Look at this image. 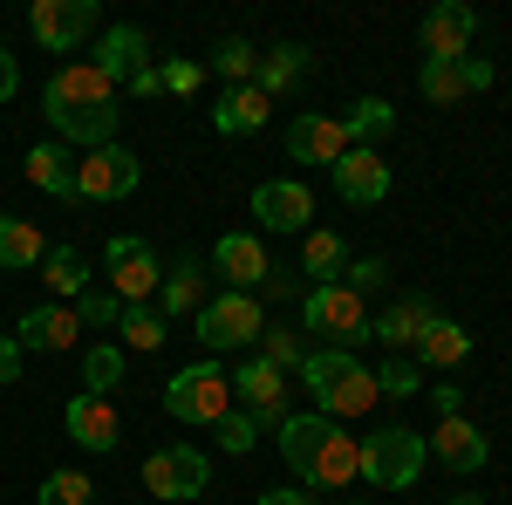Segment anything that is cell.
I'll use <instances>...</instances> for the list:
<instances>
[{"mask_svg": "<svg viewBox=\"0 0 512 505\" xmlns=\"http://www.w3.org/2000/svg\"><path fill=\"white\" fill-rule=\"evenodd\" d=\"M41 117L55 123V137L62 144H82V151H103V144H117V82L103 76L96 62H62L48 89H41Z\"/></svg>", "mask_w": 512, "mask_h": 505, "instance_id": "obj_1", "label": "cell"}, {"mask_svg": "<svg viewBox=\"0 0 512 505\" xmlns=\"http://www.w3.org/2000/svg\"><path fill=\"white\" fill-rule=\"evenodd\" d=\"M280 458L294 465L301 492H342L362 478V437H349L321 410H301V417L280 424Z\"/></svg>", "mask_w": 512, "mask_h": 505, "instance_id": "obj_2", "label": "cell"}, {"mask_svg": "<svg viewBox=\"0 0 512 505\" xmlns=\"http://www.w3.org/2000/svg\"><path fill=\"white\" fill-rule=\"evenodd\" d=\"M308 396H315L321 417H335V424H349V417H369L376 410V376L355 362L349 349H308V362L294 369Z\"/></svg>", "mask_w": 512, "mask_h": 505, "instance_id": "obj_3", "label": "cell"}, {"mask_svg": "<svg viewBox=\"0 0 512 505\" xmlns=\"http://www.w3.org/2000/svg\"><path fill=\"white\" fill-rule=\"evenodd\" d=\"M301 335H308V349H362V342H376L369 335V301L349 294L342 280H328V287H308L301 294Z\"/></svg>", "mask_w": 512, "mask_h": 505, "instance_id": "obj_4", "label": "cell"}, {"mask_svg": "<svg viewBox=\"0 0 512 505\" xmlns=\"http://www.w3.org/2000/svg\"><path fill=\"white\" fill-rule=\"evenodd\" d=\"M424 465H431V444H424L417 430L383 424L376 437H362V478H369L376 492H403V485H417Z\"/></svg>", "mask_w": 512, "mask_h": 505, "instance_id": "obj_5", "label": "cell"}, {"mask_svg": "<svg viewBox=\"0 0 512 505\" xmlns=\"http://www.w3.org/2000/svg\"><path fill=\"white\" fill-rule=\"evenodd\" d=\"M198 342L205 355H226V349H260V328H267V308H260V294H212L205 308L192 314Z\"/></svg>", "mask_w": 512, "mask_h": 505, "instance_id": "obj_6", "label": "cell"}, {"mask_svg": "<svg viewBox=\"0 0 512 505\" xmlns=\"http://www.w3.org/2000/svg\"><path fill=\"white\" fill-rule=\"evenodd\" d=\"M164 410H171L178 424H219V417L233 410V376H226L219 362H192V369H178V376L164 383Z\"/></svg>", "mask_w": 512, "mask_h": 505, "instance_id": "obj_7", "label": "cell"}, {"mask_svg": "<svg viewBox=\"0 0 512 505\" xmlns=\"http://www.w3.org/2000/svg\"><path fill=\"white\" fill-rule=\"evenodd\" d=\"M103 267H110V294H117L123 308H144V301L158 294V280H164L151 239H137V233H117V239H110Z\"/></svg>", "mask_w": 512, "mask_h": 505, "instance_id": "obj_8", "label": "cell"}, {"mask_svg": "<svg viewBox=\"0 0 512 505\" xmlns=\"http://www.w3.org/2000/svg\"><path fill=\"white\" fill-rule=\"evenodd\" d=\"M137 178H144V164H137V151H123V144H103V151H82L76 157V198H82V205L130 198V192H137Z\"/></svg>", "mask_w": 512, "mask_h": 505, "instance_id": "obj_9", "label": "cell"}, {"mask_svg": "<svg viewBox=\"0 0 512 505\" xmlns=\"http://www.w3.org/2000/svg\"><path fill=\"white\" fill-rule=\"evenodd\" d=\"M205 478H212V458H205L198 444H164V451L144 458V485H151V499L185 505V499L205 492Z\"/></svg>", "mask_w": 512, "mask_h": 505, "instance_id": "obj_10", "label": "cell"}, {"mask_svg": "<svg viewBox=\"0 0 512 505\" xmlns=\"http://www.w3.org/2000/svg\"><path fill=\"white\" fill-rule=\"evenodd\" d=\"M96 28H103L96 0H35V7H28V35H35L48 55H69V48H82Z\"/></svg>", "mask_w": 512, "mask_h": 505, "instance_id": "obj_11", "label": "cell"}, {"mask_svg": "<svg viewBox=\"0 0 512 505\" xmlns=\"http://www.w3.org/2000/svg\"><path fill=\"white\" fill-rule=\"evenodd\" d=\"M233 396H239V410H246L260 430L287 424V376H280L274 362H260V355L239 362V369H233Z\"/></svg>", "mask_w": 512, "mask_h": 505, "instance_id": "obj_12", "label": "cell"}, {"mask_svg": "<svg viewBox=\"0 0 512 505\" xmlns=\"http://www.w3.org/2000/svg\"><path fill=\"white\" fill-rule=\"evenodd\" d=\"M478 35V14L465 0H437L431 14L417 21V41H424V62H465Z\"/></svg>", "mask_w": 512, "mask_h": 505, "instance_id": "obj_13", "label": "cell"}, {"mask_svg": "<svg viewBox=\"0 0 512 505\" xmlns=\"http://www.w3.org/2000/svg\"><path fill=\"white\" fill-rule=\"evenodd\" d=\"M417 89H424V103L451 110V103L492 89V62H485V55H465V62H424V69H417Z\"/></svg>", "mask_w": 512, "mask_h": 505, "instance_id": "obj_14", "label": "cell"}, {"mask_svg": "<svg viewBox=\"0 0 512 505\" xmlns=\"http://www.w3.org/2000/svg\"><path fill=\"white\" fill-rule=\"evenodd\" d=\"M205 267L219 273L233 294H260V280L274 273V260H267L260 233H219V246H212V260H205Z\"/></svg>", "mask_w": 512, "mask_h": 505, "instance_id": "obj_15", "label": "cell"}, {"mask_svg": "<svg viewBox=\"0 0 512 505\" xmlns=\"http://www.w3.org/2000/svg\"><path fill=\"white\" fill-rule=\"evenodd\" d=\"M253 219H260L267 233H308L315 192H308L301 178H267V185H253Z\"/></svg>", "mask_w": 512, "mask_h": 505, "instance_id": "obj_16", "label": "cell"}, {"mask_svg": "<svg viewBox=\"0 0 512 505\" xmlns=\"http://www.w3.org/2000/svg\"><path fill=\"white\" fill-rule=\"evenodd\" d=\"M14 342H21V355H62L82 342V321H76V301H48V308H28L21 321H14Z\"/></svg>", "mask_w": 512, "mask_h": 505, "instance_id": "obj_17", "label": "cell"}, {"mask_svg": "<svg viewBox=\"0 0 512 505\" xmlns=\"http://www.w3.org/2000/svg\"><path fill=\"white\" fill-rule=\"evenodd\" d=\"M328 178H335V192H342V205H383L390 198V164H383V151H342L335 164H328Z\"/></svg>", "mask_w": 512, "mask_h": 505, "instance_id": "obj_18", "label": "cell"}, {"mask_svg": "<svg viewBox=\"0 0 512 505\" xmlns=\"http://www.w3.org/2000/svg\"><path fill=\"white\" fill-rule=\"evenodd\" d=\"M431 444V458L444 471H458V478H472V471H485V458H492V437L472 424V417H437V437H424Z\"/></svg>", "mask_w": 512, "mask_h": 505, "instance_id": "obj_19", "label": "cell"}, {"mask_svg": "<svg viewBox=\"0 0 512 505\" xmlns=\"http://www.w3.org/2000/svg\"><path fill=\"white\" fill-rule=\"evenodd\" d=\"M89 62H96V69L123 89L137 69H151V35H144L137 21H110V28L96 35V55H89Z\"/></svg>", "mask_w": 512, "mask_h": 505, "instance_id": "obj_20", "label": "cell"}, {"mask_svg": "<svg viewBox=\"0 0 512 505\" xmlns=\"http://www.w3.org/2000/svg\"><path fill=\"white\" fill-rule=\"evenodd\" d=\"M205 280H212V273H205V260H198V253H178V260H171V273L158 280V294H164L158 314H164V321H192V314L212 301V294H205Z\"/></svg>", "mask_w": 512, "mask_h": 505, "instance_id": "obj_21", "label": "cell"}, {"mask_svg": "<svg viewBox=\"0 0 512 505\" xmlns=\"http://www.w3.org/2000/svg\"><path fill=\"white\" fill-rule=\"evenodd\" d=\"M62 430L76 437L82 451H117V410H110V396H69V410H62Z\"/></svg>", "mask_w": 512, "mask_h": 505, "instance_id": "obj_22", "label": "cell"}, {"mask_svg": "<svg viewBox=\"0 0 512 505\" xmlns=\"http://www.w3.org/2000/svg\"><path fill=\"white\" fill-rule=\"evenodd\" d=\"M287 151L301 157V164H335V157L349 151V130H342V117H321V110H308V117L287 123Z\"/></svg>", "mask_w": 512, "mask_h": 505, "instance_id": "obj_23", "label": "cell"}, {"mask_svg": "<svg viewBox=\"0 0 512 505\" xmlns=\"http://www.w3.org/2000/svg\"><path fill=\"white\" fill-rule=\"evenodd\" d=\"M267 117H274V96H260L253 82L219 89V103H212V130L219 137H253V130H267Z\"/></svg>", "mask_w": 512, "mask_h": 505, "instance_id": "obj_24", "label": "cell"}, {"mask_svg": "<svg viewBox=\"0 0 512 505\" xmlns=\"http://www.w3.org/2000/svg\"><path fill=\"white\" fill-rule=\"evenodd\" d=\"M431 294H403L396 308L369 314V335L383 342V349H417V335H424V321H431Z\"/></svg>", "mask_w": 512, "mask_h": 505, "instance_id": "obj_25", "label": "cell"}, {"mask_svg": "<svg viewBox=\"0 0 512 505\" xmlns=\"http://www.w3.org/2000/svg\"><path fill=\"white\" fill-rule=\"evenodd\" d=\"M308 69H315V55H308L301 41H280L274 55H260L253 89H260V96H287V89H301V82H308Z\"/></svg>", "mask_w": 512, "mask_h": 505, "instance_id": "obj_26", "label": "cell"}, {"mask_svg": "<svg viewBox=\"0 0 512 505\" xmlns=\"http://www.w3.org/2000/svg\"><path fill=\"white\" fill-rule=\"evenodd\" d=\"M472 355V335L451 321V314H431L424 335H417V369H458Z\"/></svg>", "mask_w": 512, "mask_h": 505, "instance_id": "obj_27", "label": "cell"}, {"mask_svg": "<svg viewBox=\"0 0 512 505\" xmlns=\"http://www.w3.org/2000/svg\"><path fill=\"white\" fill-rule=\"evenodd\" d=\"M28 185L55 192V198H76V157L62 151V144H35L28 151Z\"/></svg>", "mask_w": 512, "mask_h": 505, "instance_id": "obj_28", "label": "cell"}, {"mask_svg": "<svg viewBox=\"0 0 512 505\" xmlns=\"http://www.w3.org/2000/svg\"><path fill=\"white\" fill-rule=\"evenodd\" d=\"M301 273H315V287H328V280H342L349 273V246H342V233H301Z\"/></svg>", "mask_w": 512, "mask_h": 505, "instance_id": "obj_29", "label": "cell"}, {"mask_svg": "<svg viewBox=\"0 0 512 505\" xmlns=\"http://www.w3.org/2000/svg\"><path fill=\"white\" fill-rule=\"evenodd\" d=\"M342 130H349V144H355V151H376V144H383V137L396 130V110L383 103V96H362V103H349Z\"/></svg>", "mask_w": 512, "mask_h": 505, "instance_id": "obj_30", "label": "cell"}, {"mask_svg": "<svg viewBox=\"0 0 512 505\" xmlns=\"http://www.w3.org/2000/svg\"><path fill=\"white\" fill-rule=\"evenodd\" d=\"M41 253H48V239L28 226V219H14V212H0V267L21 273V267H41Z\"/></svg>", "mask_w": 512, "mask_h": 505, "instance_id": "obj_31", "label": "cell"}, {"mask_svg": "<svg viewBox=\"0 0 512 505\" xmlns=\"http://www.w3.org/2000/svg\"><path fill=\"white\" fill-rule=\"evenodd\" d=\"M41 280H48L62 301H82V294H89V260H82L76 246H48V253H41Z\"/></svg>", "mask_w": 512, "mask_h": 505, "instance_id": "obj_32", "label": "cell"}, {"mask_svg": "<svg viewBox=\"0 0 512 505\" xmlns=\"http://www.w3.org/2000/svg\"><path fill=\"white\" fill-rule=\"evenodd\" d=\"M123 383V342H89L82 349V396H110Z\"/></svg>", "mask_w": 512, "mask_h": 505, "instance_id": "obj_33", "label": "cell"}, {"mask_svg": "<svg viewBox=\"0 0 512 505\" xmlns=\"http://www.w3.org/2000/svg\"><path fill=\"white\" fill-rule=\"evenodd\" d=\"M205 69H219V76L239 89V82H253V69H260V48H253L246 35H226L219 48H212V62H205Z\"/></svg>", "mask_w": 512, "mask_h": 505, "instance_id": "obj_34", "label": "cell"}, {"mask_svg": "<svg viewBox=\"0 0 512 505\" xmlns=\"http://www.w3.org/2000/svg\"><path fill=\"white\" fill-rule=\"evenodd\" d=\"M260 362H274L280 376L308 362V335L301 328H260Z\"/></svg>", "mask_w": 512, "mask_h": 505, "instance_id": "obj_35", "label": "cell"}, {"mask_svg": "<svg viewBox=\"0 0 512 505\" xmlns=\"http://www.w3.org/2000/svg\"><path fill=\"white\" fill-rule=\"evenodd\" d=\"M89 499H96L89 471H48L41 492H35V505H89Z\"/></svg>", "mask_w": 512, "mask_h": 505, "instance_id": "obj_36", "label": "cell"}, {"mask_svg": "<svg viewBox=\"0 0 512 505\" xmlns=\"http://www.w3.org/2000/svg\"><path fill=\"white\" fill-rule=\"evenodd\" d=\"M123 349H164V314L144 301V308H123Z\"/></svg>", "mask_w": 512, "mask_h": 505, "instance_id": "obj_37", "label": "cell"}, {"mask_svg": "<svg viewBox=\"0 0 512 505\" xmlns=\"http://www.w3.org/2000/svg\"><path fill=\"white\" fill-rule=\"evenodd\" d=\"M369 376H376V396H417V389H424V369H417V362H403V355H390V362H383V369H369Z\"/></svg>", "mask_w": 512, "mask_h": 505, "instance_id": "obj_38", "label": "cell"}, {"mask_svg": "<svg viewBox=\"0 0 512 505\" xmlns=\"http://www.w3.org/2000/svg\"><path fill=\"white\" fill-rule=\"evenodd\" d=\"M76 321H82V328H117V321H123V301L110 294V287H89V294L76 301Z\"/></svg>", "mask_w": 512, "mask_h": 505, "instance_id": "obj_39", "label": "cell"}, {"mask_svg": "<svg viewBox=\"0 0 512 505\" xmlns=\"http://www.w3.org/2000/svg\"><path fill=\"white\" fill-rule=\"evenodd\" d=\"M219 444H226V451H233V458H246V451H253V444H260V424H253V417H246V410H226V417H219Z\"/></svg>", "mask_w": 512, "mask_h": 505, "instance_id": "obj_40", "label": "cell"}, {"mask_svg": "<svg viewBox=\"0 0 512 505\" xmlns=\"http://www.w3.org/2000/svg\"><path fill=\"white\" fill-rule=\"evenodd\" d=\"M383 280H390V267H383L376 253H369V260H349V273H342V287H349V294H362V301H369Z\"/></svg>", "mask_w": 512, "mask_h": 505, "instance_id": "obj_41", "label": "cell"}, {"mask_svg": "<svg viewBox=\"0 0 512 505\" xmlns=\"http://www.w3.org/2000/svg\"><path fill=\"white\" fill-rule=\"evenodd\" d=\"M198 82H205V62H164V89L171 96H192Z\"/></svg>", "mask_w": 512, "mask_h": 505, "instance_id": "obj_42", "label": "cell"}, {"mask_svg": "<svg viewBox=\"0 0 512 505\" xmlns=\"http://www.w3.org/2000/svg\"><path fill=\"white\" fill-rule=\"evenodd\" d=\"M260 294H274V301H301V294H308V287H301V280H294V273H267V280H260Z\"/></svg>", "mask_w": 512, "mask_h": 505, "instance_id": "obj_43", "label": "cell"}, {"mask_svg": "<svg viewBox=\"0 0 512 505\" xmlns=\"http://www.w3.org/2000/svg\"><path fill=\"white\" fill-rule=\"evenodd\" d=\"M123 89H130V96H164V69L151 62V69H137V76L123 82Z\"/></svg>", "mask_w": 512, "mask_h": 505, "instance_id": "obj_44", "label": "cell"}, {"mask_svg": "<svg viewBox=\"0 0 512 505\" xmlns=\"http://www.w3.org/2000/svg\"><path fill=\"white\" fill-rule=\"evenodd\" d=\"M0 383H21V342L0 335Z\"/></svg>", "mask_w": 512, "mask_h": 505, "instance_id": "obj_45", "label": "cell"}, {"mask_svg": "<svg viewBox=\"0 0 512 505\" xmlns=\"http://www.w3.org/2000/svg\"><path fill=\"white\" fill-rule=\"evenodd\" d=\"M14 96H21V62L0 48V103H14Z\"/></svg>", "mask_w": 512, "mask_h": 505, "instance_id": "obj_46", "label": "cell"}, {"mask_svg": "<svg viewBox=\"0 0 512 505\" xmlns=\"http://www.w3.org/2000/svg\"><path fill=\"white\" fill-rule=\"evenodd\" d=\"M431 403H437V417H465V396H458L451 383H437V389H431Z\"/></svg>", "mask_w": 512, "mask_h": 505, "instance_id": "obj_47", "label": "cell"}, {"mask_svg": "<svg viewBox=\"0 0 512 505\" xmlns=\"http://www.w3.org/2000/svg\"><path fill=\"white\" fill-rule=\"evenodd\" d=\"M253 505H315V492H301V485H294V492H260Z\"/></svg>", "mask_w": 512, "mask_h": 505, "instance_id": "obj_48", "label": "cell"}, {"mask_svg": "<svg viewBox=\"0 0 512 505\" xmlns=\"http://www.w3.org/2000/svg\"><path fill=\"white\" fill-rule=\"evenodd\" d=\"M451 505H485V499H478V492H458V499H451Z\"/></svg>", "mask_w": 512, "mask_h": 505, "instance_id": "obj_49", "label": "cell"}, {"mask_svg": "<svg viewBox=\"0 0 512 505\" xmlns=\"http://www.w3.org/2000/svg\"><path fill=\"white\" fill-rule=\"evenodd\" d=\"M349 505H369V499H349Z\"/></svg>", "mask_w": 512, "mask_h": 505, "instance_id": "obj_50", "label": "cell"}]
</instances>
